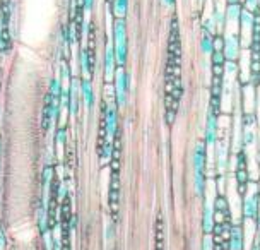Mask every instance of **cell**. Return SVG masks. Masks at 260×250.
Listing matches in <instances>:
<instances>
[{
	"label": "cell",
	"instance_id": "obj_1",
	"mask_svg": "<svg viewBox=\"0 0 260 250\" xmlns=\"http://www.w3.org/2000/svg\"><path fill=\"white\" fill-rule=\"evenodd\" d=\"M207 151L204 139H199L192 151V171H193V191L199 199H206L207 192Z\"/></svg>",
	"mask_w": 260,
	"mask_h": 250
},
{
	"label": "cell",
	"instance_id": "obj_30",
	"mask_svg": "<svg viewBox=\"0 0 260 250\" xmlns=\"http://www.w3.org/2000/svg\"><path fill=\"white\" fill-rule=\"evenodd\" d=\"M241 4H243V7L250 12L258 11V0H241Z\"/></svg>",
	"mask_w": 260,
	"mask_h": 250
},
{
	"label": "cell",
	"instance_id": "obj_14",
	"mask_svg": "<svg viewBox=\"0 0 260 250\" xmlns=\"http://www.w3.org/2000/svg\"><path fill=\"white\" fill-rule=\"evenodd\" d=\"M214 206L212 202H209L207 199H204V207H202V231L204 235H212L214 230Z\"/></svg>",
	"mask_w": 260,
	"mask_h": 250
},
{
	"label": "cell",
	"instance_id": "obj_37",
	"mask_svg": "<svg viewBox=\"0 0 260 250\" xmlns=\"http://www.w3.org/2000/svg\"><path fill=\"white\" fill-rule=\"evenodd\" d=\"M250 250H260V242H258V240H255L253 245H252V248H250Z\"/></svg>",
	"mask_w": 260,
	"mask_h": 250
},
{
	"label": "cell",
	"instance_id": "obj_20",
	"mask_svg": "<svg viewBox=\"0 0 260 250\" xmlns=\"http://www.w3.org/2000/svg\"><path fill=\"white\" fill-rule=\"evenodd\" d=\"M111 11H113L115 19H125L127 11H128V0H113Z\"/></svg>",
	"mask_w": 260,
	"mask_h": 250
},
{
	"label": "cell",
	"instance_id": "obj_13",
	"mask_svg": "<svg viewBox=\"0 0 260 250\" xmlns=\"http://www.w3.org/2000/svg\"><path fill=\"white\" fill-rule=\"evenodd\" d=\"M250 66H252L250 50H241V55L238 58V82L241 86L250 82Z\"/></svg>",
	"mask_w": 260,
	"mask_h": 250
},
{
	"label": "cell",
	"instance_id": "obj_38",
	"mask_svg": "<svg viewBox=\"0 0 260 250\" xmlns=\"http://www.w3.org/2000/svg\"><path fill=\"white\" fill-rule=\"evenodd\" d=\"M197 2H199V6H201V7H204V4H206L207 0H197Z\"/></svg>",
	"mask_w": 260,
	"mask_h": 250
},
{
	"label": "cell",
	"instance_id": "obj_10",
	"mask_svg": "<svg viewBox=\"0 0 260 250\" xmlns=\"http://www.w3.org/2000/svg\"><path fill=\"white\" fill-rule=\"evenodd\" d=\"M258 106V86H241V113H255Z\"/></svg>",
	"mask_w": 260,
	"mask_h": 250
},
{
	"label": "cell",
	"instance_id": "obj_35",
	"mask_svg": "<svg viewBox=\"0 0 260 250\" xmlns=\"http://www.w3.org/2000/svg\"><path fill=\"white\" fill-rule=\"evenodd\" d=\"M113 237H115V225L111 223V225H108V228H106V238L111 240Z\"/></svg>",
	"mask_w": 260,
	"mask_h": 250
},
{
	"label": "cell",
	"instance_id": "obj_15",
	"mask_svg": "<svg viewBox=\"0 0 260 250\" xmlns=\"http://www.w3.org/2000/svg\"><path fill=\"white\" fill-rule=\"evenodd\" d=\"M228 243H230V250H243L245 248L243 225L233 223V226H231V231H230V238H228Z\"/></svg>",
	"mask_w": 260,
	"mask_h": 250
},
{
	"label": "cell",
	"instance_id": "obj_2",
	"mask_svg": "<svg viewBox=\"0 0 260 250\" xmlns=\"http://www.w3.org/2000/svg\"><path fill=\"white\" fill-rule=\"evenodd\" d=\"M111 43H113L115 58H117V69H125L128 60V40H127V22H125V19L113 21Z\"/></svg>",
	"mask_w": 260,
	"mask_h": 250
},
{
	"label": "cell",
	"instance_id": "obj_32",
	"mask_svg": "<svg viewBox=\"0 0 260 250\" xmlns=\"http://www.w3.org/2000/svg\"><path fill=\"white\" fill-rule=\"evenodd\" d=\"M175 118H176V112H173V110H165V122L171 125L175 122Z\"/></svg>",
	"mask_w": 260,
	"mask_h": 250
},
{
	"label": "cell",
	"instance_id": "obj_36",
	"mask_svg": "<svg viewBox=\"0 0 260 250\" xmlns=\"http://www.w3.org/2000/svg\"><path fill=\"white\" fill-rule=\"evenodd\" d=\"M161 2H162V6H165V7H175V2H176V0H161Z\"/></svg>",
	"mask_w": 260,
	"mask_h": 250
},
{
	"label": "cell",
	"instance_id": "obj_3",
	"mask_svg": "<svg viewBox=\"0 0 260 250\" xmlns=\"http://www.w3.org/2000/svg\"><path fill=\"white\" fill-rule=\"evenodd\" d=\"M222 36H224V55L226 62H238L241 55V41L238 36V26L235 24H226L222 29Z\"/></svg>",
	"mask_w": 260,
	"mask_h": 250
},
{
	"label": "cell",
	"instance_id": "obj_4",
	"mask_svg": "<svg viewBox=\"0 0 260 250\" xmlns=\"http://www.w3.org/2000/svg\"><path fill=\"white\" fill-rule=\"evenodd\" d=\"M241 214L245 221H257L260 214V187L257 182L253 183V189L247 191L241 201Z\"/></svg>",
	"mask_w": 260,
	"mask_h": 250
},
{
	"label": "cell",
	"instance_id": "obj_39",
	"mask_svg": "<svg viewBox=\"0 0 260 250\" xmlns=\"http://www.w3.org/2000/svg\"><path fill=\"white\" fill-rule=\"evenodd\" d=\"M224 2H226V0H224Z\"/></svg>",
	"mask_w": 260,
	"mask_h": 250
},
{
	"label": "cell",
	"instance_id": "obj_7",
	"mask_svg": "<svg viewBox=\"0 0 260 250\" xmlns=\"http://www.w3.org/2000/svg\"><path fill=\"white\" fill-rule=\"evenodd\" d=\"M130 87V77L127 69H117V74H115L113 79V91H115V105L123 108L127 105V92Z\"/></svg>",
	"mask_w": 260,
	"mask_h": 250
},
{
	"label": "cell",
	"instance_id": "obj_12",
	"mask_svg": "<svg viewBox=\"0 0 260 250\" xmlns=\"http://www.w3.org/2000/svg\"><path fill=\"white\" fill-rule=\"evenodd\" d=\"M103 71H105V81L113 82L115 74H117V58H115V50H113V43H111V41L106 43V48H105Z\"/></svg>",
	"mask_w": 260,
	"mask_h": 250
},
{
	"label": "cell",
	"instance_id": "obj_17",
	"mask_svg": "<svg viewBox=\"0 0 260 250\" xmlns=\"http://www.w3.org/2000/svg\"><path fill=\"white\" fill-rule=\"evenodd\" d=\"M81 96H82V101H84L86 108L91 112V110L94 108V100H96L91 79H84V77L81 79Z\"/></svg>",
	"mask_w": 260,
	"mask_h": 250
},
{
	"label": "cell",
	"instance_id": "obj_27",
	"mask_svg": "<svg viewBox=\"0 0 260 250\" xmlns=\"http://www.w3.org/2000/svg\"><path fill=\"white\" fill-rule=\"evenodd\" d=\"M209 60H211V64H214V66H224L226 55H224V52H217V50H214L211 57H209Z\"/></svg>",
	"mask_w": 260,
	"mask_h": 250
},
{
	"label": "cell",
	"instance_id": "obj_8",
	"mask_svg": "<svg viewBox=\"0 0 260 250\" xmlns=\"http://www.w3.org/2000/svg\"><path fill=\"white\" fill-rule=\"evenodd\" d=\"M238 36L241 41V48L248 50L250 43H252V36H253V12L247 11L243 7L238 21Z\"/></svg>",
	"mask_w": 260,
	"mask_h": 250
},
{
	"label": "cell",
	"instance_id": "obj_34",
	"mask_svg": "<svg viewBox=\"0 0 260 250\" xmlns=\"http://www.w3.org/2000/svg\"><path fill=\"white\" fill-rule=\"evenodd\" d=\"M65 132H67V131H65V127H62V129H58V132H57V141L60 142V144H65Z\"/></svg>",
	"mask_w": 260,
	"mask_h": 250
},
{
	"label": "cell",
	"instance_id": "obj_18",
	"mask_svg": "<svg viewBox=\"0 0 260 250\" xmlns=\"http://www.w3.org/2000/svg\"><path fill=\"white\" fill-rule=\"evenodd\" d=\"M241 11H243V4H230L224 9V16H226V24H235L238 26Z\"/></svg>",
	"mask_w": 260,
	"mask_h": 250
},
{
	"label": "cell",
	"instance_id": "obj_11",
	"mask_svg": "<svg viewBox=\"0 0 260 250\" xmlns=\"http://www.w3.org/2000/svg\"><path fill=\"white\" fill-rule=\"evenodd\" d=\"M110 209L113 214V220H117L118 216V204H120V171L111 170L110 177Z\"/></svg>",
	"mask_w": 260,
	"mask_h": 250
},
{
	"label": "cell",
	"instance_id": "obj_26",
	"mask_svg": "<svg viewBox=\"0 0 260 250\" xmlns=\"http://www.w3.org/2000/svg\"><path fill=\"white\" fill-rule=\"evenodd\" d=\"M250 180L248 170H235V183L236 185H247Z\"/></svg>",
	"mask_w": 260,
	"mask_h": 250
},
{
	"label": "cell",
	"instance_id": "obj_24",
	"mask_svg": "<svg viewBox=\"0 0 260 250\" xmlns=\"http://www.w3.org/2000/svg\"><path fill=\"white\" fill-rule=\"evenodd\" d=\"M201 33H202V36H214V35H217V26H216V22L212 21L211 16H206L202 19Z\"/></svg>",
	"mask_w": 260,
	"mask_h": 250
},
{
	"label": "cell",
	"instance_id": "obj_19",
	"mask_svg": "<svg viewBox=\"0 0 260 250\" xmlns=\"http://www.w3.org/2000/svg\"><path fill=\"white\" fill-rule=\"evenodd\" d=\"M247 161H248V154L245 149H241L238 152H235L233 154V160H231V165L230 168L231 170H247Z\"/></svg>",
	"mask_w": 260,
	"mask_h": 250
},
{
	"label": "cell",
	"instance_id": "obj_21",
	"mask_svg": "<svg viewBox=\"0 0 260 250\" xmlns=\"http://www.w3.org/2000/svg\"><path fill=\"white\" fill-rule=\"evenodd\" d=\"M199 52L202 57H211L214 52V43H212V36H201L199 40Z\"/></svg>",
	"mask_w": 260,
	"mask_h": 250
},
{
	"label": "cell",
	"instance_id": "obj_28",
	"mask_svg": "<svg viewBox=\"0 0 260 250\" xmlns=\"http://www.w3.org/2000/svg\"><path fill=\"white\" fill-rule=\"evenodd\" d=\"M212 43H214V50L222 52V50H224V36H222V33H217L212 36Z\"/></svg>",
	"mask_w": 260,
	"mask_h": 250
},
{
	"label": "cell",
	"instance_id": "obj_33",
	"mask_svg": "<svg viewBox=\"0 0 260 250\" xmlns=\"http://www.w3.org/2000/svg\"><path fill=\"white\" fill-rule=\"evenodd\" d=\"M82 6H84L86 12H91L92 7H94V0H82Z\"/></svg>",
	"mask_w": 260,
	"mask_h": 250
},
{
	"label": "cell",
	"instance_id": "obj_29",
	"mask_svg": "<svg viewBox=\"0 0 260 250\" xmlns=\"http://www.w3.org/2000/svg\"><path fill=\"white\" fill-rule=\"evenodd\" d=\"M214 247H216L214 237H212V235H204V238H202V250H214Z\"/></svg>",
	"mask_w": 260,
	"mask_h": 250
},
{
	"label": "cell",
	"instance_id": "obj_22",
	"mask_svg": "<svg viewBox=\"0 0 260 250\" xmlns=\"http://www.w3.org/2000/svg\"><path fill=\"white\" fill-rule=\"evenodd\" d=\"M156 250H165V221L161 214L156 220Z\"/></svg>",
	"mask_w": 260,
	"mask_h": 250
},
{
	"label": "cell",
	"instance_id": "obj_16",
	"mask_svg": "<svg viewBox=\"0 0 260 250\" xmlns=\"http://www.w3.org/2000/svg\"><path fill=\"white\" fill-rule=\"evenodd\" d=\"M79 96H81V89H79L77 79L74 77L71 81V87H69V95H67V103H69V112L74 115L79 113Z\"/></svg>",
	"mask_w": 260,
	"mask_h": 250
},
{
	"label": "cell",
	"instance_id": "obj_5",
	"mask_svg": "<svg viewBox=\"0 0 260 250\" xmlns=\"http://www.w3.org/2000/svg\"><path fill=\"white\" fill-rule=\"evenodd\" d=\"M230 152H231V141L230 137H221L219 142L214 147V170H216V177L217 175H228L231 166L230 160Z\"/></svg>",
	"mask_w": 260,
	"mask_h": 250
},
{
	"label": "cell",
	"instance_id": "obj_31",
	"mask_svg": "<svg viewBox=\"0 0 260 250\" xmlns=\"http://www.w3.org/2000/svg\"><path fill=\"white\" fill-rule=\"evenodd\" d=\"M211 76L224 77V66H214V64H211Z\"/></svg>",
	"mask_w": 260,
	"mask_h": 250
},
{
	"label": "cell",
	"instance_id": "obj_25",
	"mask_svg": "<svg viewBox=\"0 0 260 250\" xmlns=\"http://www.w3.org/2000/svg\"><path fill=\"white\" fill-rule=\"evenodd\" d=\"M224 79H230V81L238 79V62L224 64Z\"/></svg>",
	"mask_w": 260,
	"mask_h": 250
},
{
	"label": "cell",
	"instance_id": "obj_6",
	"mask_svg": "<svg viewBox=\"0 0 260 250\" xmlns=\"http://www.w3.org/2000/svg\"><path fill=\"white\" fill-rule=\"evenodd\" d=\"M204 142L209 149H214L216 144L219 142V113H216L212 108H207L206 113V123H204Z\"/></svg>",
	"mask_w": 260,
	"mask_h": 250
},
{
	"label": "cell",
	"instance_id": "obj_23",
	"mask_svg": "<svg viewBox=\"0 0 260 250\" xmlns=\"http://www.w3.org/2000/svg\"><path fill=\"white\" fill-rule=\"evenodd\" d=\"M212 206H214V211L224 212L226 216L233 217L231 216V211H230V199H228V196H219V194H217L214 202H212Z\"/></svg>",
	"mask_w": 260,
	"mask_h": 250
},
{
	"label": "cell",
	"instance_id": "obj_9",
	"mask_svg": "<svg viewBox=\"0 0 260 250\" xmlns=\"http://www.w3.org/2000/svg\"><path fill=\"white\" fill-rule=\"evenodd\" d=\"M103 134L108 141H113L118 134V106L115 105V101L106 105L103 117Z\"/></svg>",
	"mask_w": 260,
	"mask_h": 250
}]
</instances>
